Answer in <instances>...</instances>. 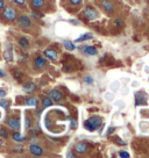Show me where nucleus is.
I'll use <instances>...</instances> for the list:
<instances>
[{"instance_id":"nucleus-1","label":"nucleus","mask_w":149,"mask_h":158,"mask_svg":"<svg viewBox=\"0 0 149 158\" xmlns=\"http://www.w3.org/2000/svg\"><path fill=\"white\" fill-rule=\"evenodd\" d=\"M101 124V118H98V116H92L90 118L89 120H86L84 123V127L90 131H95L100 127Z\"/></svg>"},{"instance_id":"nucleus-2","label":"nucleus","mask_w":149,"mask_h":158,"mask_svg":"<svg viewBox=\"0 0 149 158\" xmlns=\"http://www.w3.org/2000/svg\"><path fill=\"white\" fill-rule=\"evenodd\" d=\"M18 25L20 26L21 28H28L32 25V21L27 15H21L18 18Z\"/></svg>"},{"instance_id":"nucleus-3","label":"nucleus","mask_w":149,"mask_h":158,"mask_svg":"<svg viewBox=\"0 0 149 158\" xmlns=\"http://www.w3.org/2000/svg\"><path fill=\"white\" fill-rule=\"evenodd\" d=\"M4 18L7 20H10V21H13V20L16 18V12H15V10H13V8H11V7H7V8H5V10H4Z\"/></svg>"},{"instance_id":"nucleus-4","label":"nucleus","mask_w":149,"mask_h":158,"mask_svg":"<svg viewBox=\"0 0 149 158\" xmlns=\"http://www.w3.org/2000/svg\"><path fill=\"white\" fill-rule=\"evenodd\" d=\"M100 6L105 10V13H107V14H112L113 13V5H112V2L109 1V0H103Z\"/></svg>"},{"instance_id":"nucleus-5","label":"nucleus","mask_w":149,"mask_h":158,"mask_svg":"<svg viewBox=\"0 0 149 158\" xmlns=\"http://www.w3.org/2000/svg\"><path fill=\"white\" fill-rule=\"evenodd\" d=\"M83 13H84L85 18L89 20H93L97 18V12H96L92 7H85L84 10H83Z\"/></svg>"},{"instance_id":"nucleus-6","label":"nucleus","mask_w":149,"mask_h":158,"mask_svg":"<svg viewBox=\"0 0 149 158\" xmlns=\"http://www.w3.org/2000/svg\"><path fill=\"white\" fill-rule=\"evenodd\" d=\"M49 98L53 100V101H60V100H62V98H63V94H62V92L61 91H58V89H53V91H50L49 93Z\"/></svg>"},{"instance_id":"nucleus-7","label":"nucleus","mask_w":149,"mask_h":158,"mask_svg":"<svg viewBox=\"0 0 149 158\" xmlns=\"http://www.w3.org/2000/svg\"><path fill=\"white\" fill-rule=\"evenodd\" d=\"M29 151L34 156H41L43 153V149L41 148L40 145H37V144H32L29 147Z\"/></svg>"},{"instance_id":"nucleus-8","label":"nucleus","mask_w":149,"mask_h":158,"mask_svg":"<svg viewBox=\"0 0 149 158\" xmlns=\"http://www.w3.org/2000/svg\"><path fill=\"white\" fill-rule=\"evenodd\" d=\"M34 65L36 69H42V68H45V65H47V59L45 57H42V56H39V57L35 58Z\"/></svg>"},{"instance_id":"nucleus-9","label":"nucleus","mask_w":149,"mask_h":158,"mask_svg":"<svg viewBox=\"0 0 149 158\" xmlns=\"http://www.w3.org/2000/svg\"><path fill=\"white\" fill-rule=\"evenodd\" d=\"M7 124H8L12 129L18 130V129L20 128V120H19L18 118H12L7 121Z\"/></svg>"},{"instance_id":"nucleus-10","label":"nucleus","mask_w":149,"mask_h":158,"mask_svg":"<svg viewBox=\"0 0 149 158\" xmlns=\"http://www.w3.org/2000/svg\"><path fill=\"white\" fill-rule=\"evenodd\" d=\"M82 50L84 51L85 54L90 55V56H95V55L98 54V50L96 49L95 47H92V45H84L82 48Z\"/></svg>"},{"instance_id":"nucleus-11","label":"nucleus","mask_w":149,"mask_h":158,"mask_svg":"<svg viewBox=\"0 0 149 158\" xmlns=\"http://www.w3.org/2000/svg\"><path fill=\"white\" fill-rule=\"evenodd\" d=\"M45 56L48 59H51V60H56L57 59V52L54 49H45Z\"/></svg>"},{"instance_id":"nucleus-12","label":"nucleus","mask_w":149,"mask_h":158,"mask_svg":"<svg viewBox=\"0 0 149 158\" xmlns=\"http://www.w3.org/2000/svg\"><path fill=\"white\" fill-rule=\"evenodd\" d=\"M86 149H87V145H86V143H84V142H79V143H77L74 145V150H76V152H78V153L86 152Z\"/></svg>"},{"instance_id":"nucleus-13","label":"nucleus","mask_w":149,"mask_h":158,"mask_svg":"<svg viewBox=\"0 0 149 158\" xmlns=\"http://www.w3.org/2000/svg\"><path fill=\"white\" fill-rule=\"evenodd\" d=\"M35 89H36V85L34 83H27L23 85V91L27 93H33Z\"/></svg>"},{"instance_id":"nucleus-14","label":"nucleus","mask_w":149,"mask_h":158,"mask_svg":"<svg viewBox=\"0 0 149 158\" xmlns=\"http://www.w3.org/2000/svg\"><path fill=\"white\" fill-rule=\"evenodd\" d=\"M19 45H20L22 49H28L29 48V41L26 39V37H20L19 39Z\"/></svg>"},{"instance_id":"nucleus-15","label":"nucleus","mask_w":149,"mask_h":158,"mask_svg":"<svg viewBox=\"0 0 149 158\" xmlns=\"http://www.w3.org/2000/svg\"><path fill=\"white\" fill-rule=\"evenodd\" d=\"M37 99L34 98V97H30V98L26 99L25 100V104L27 105V106H32V107H35V106H37Z\"/></svg>"},{"instance_id":"nucleus-16","label":"nucleus","mask_w":149,"mask_h":158,"mask_svg":"<svg viewBox=\"0 0 149 158\" xmlns=\"http://www.w3.org/2000/svg\"><path fill=\"white\" fill-rule=\"evenodd\" d=\"M4 57H5V59L7 62H11V60L13 59V54H12V47H11V44H8V49L5 50Z\"/></svg>"},{"instance_id":"nucleus-17","label":"nucleus","mask_w":149,"mask_h":158,"mask_svg":"<svg viewBox=\"0 0 149 158\" xmlns=\"http://www.w3.org/2000/svg\"><path fill=\"white\" fill-rule=\"evenodd\" d=\"M30 4L34 8H41L45 5V0H30Z\"/></svg>"},{"instance_id":"nucleus-18","label":"nucleus","mask_w":149,"mask_h":158,"mask_svg":"<svg viewBox=\"0 0 149 158\" xmlns=\"http://www.w3.org/2000/svg\"><path fill=\"white\" fill-rule=\"evenodd\" d=\"M42 104H43V107H50V106H53V100L49 97H43L42 98Z\"/></svg>"},{"instance_id":"nucleus-19","label":"nucleus","mask_w":149,"mask_h":158,"mask_svg":"<svg viewBox=\"0 0 149 158\" xmlns=\"http://www.w3.org/2000/svg\"><path fill=\"white\" fill-rule=\"evenodd\" d=\"M13 138H14V141H16V142H23L26 139L25 136H22V135H21L20 133H18V131L13 134Z\"/></svg>"},{"instance_id":"nucleus-20","label":"nucleus","mask_w":149,"mask_h":158,"mask_svg":"<svg viewBox=\"0 0 149 158\" xmlns=\"http://www.w3.org/2000/svg\"><path fill=\"white\" fill-rule=\"evenodd\" d=\"M93 37V35L92 34H85V35H82L80 37H78V39L76 40V42H83V41H85V40H90Z\"/></svg>"},{"instance_id":"nucleus-21","label":"nucleus","mask_w":149,"mask_h":158,"mask_svg":"<svg viewBox=\"0 0 149 158\" xmlns=\"http://www.w3.org/2000/svg\"><path fill=\"white\" fill-rule=\"evenodd\" d=\"M63 44H64V47L68 50H74V44L72 42H70V41H64Z\"/></svg>"},{"instance_id":"nucleus-22","label":"nucleus","mask_w":149,"mask_h":158,"mask_svg":"<svg viewBox=\"0 0 149 158\" xmlns=\"http://www.w3.org/2000/svg\"><path fill=\"white\" fill-rule=\"evenodd\" d=\"M0 137L7 138V137H8V131H7L6 129L1 128V129H0Z\"/></svg>"},{"instance_id":"nucleus-23","label":"nucleus","mask_w":149,"mask_h":158,"mask_svg":"<svg viewBox=\"0 0 149 158\" xmlns=\"http://www.w3.org/2000/svg\"><path fill=\"white\" fill-rule=\"evenodd\" d=\"M13 77L16 78L18 80H20V79L22 78V73H21V72H18V71H15V72H13Z\"/></svg>"},{"instance_id":"nucleus-24","label":"nucleus","mask_w":149,"mask_h":158,"mask_svg":"<svg viewBox=\"0 0 149 158\" xmlns=\"http://www.w3.org/2000/svg\"><path fill=\"white\" fill-rule=\"evenodd\" d=\"M0 106L2 107V108H8V102L7 101H4V100H0Z\"/></svg>"},{"instance_id":"nucleus-25","label":"nucleus","mask_w":149,"mask_h":158,"mask_svg":"<svg viewBox=\"0 0 149 158\" xmlns=\"http://www.w3.org/2000/svg\"><path fill=\"white\" fill-rule=\"evenodd\" d=\"M119 156H120V157H122V158H128L129 157V153L126 152V151H120Z\"/></svg>"},{"instance_id":"nucleus-26","label":"nucleus","mask_w":149,"mask_h":158,"mask_svg":"<svg viewBox=\"0 0 149 158\" xmlns=\"http://www.w3.org/2000/svg\"><path fill=\"white\" fill-rule=\"evenodd\" d=\"M82 1L83 0H69V2L71 5H79V4H82Z\"/></svg>"},{"instance_id":"nucleus-27","label":"nucleus","mask_w":149,"mask_h":158,"mask_svg":"<svg viewBox=\"0 0 149 158\" xmlns=\"http://www.w3.org/2000/svg\"><path fill=\"white\" fill-rule=\"evenodd\" d=\"M84 81L87 83V84H92L93 83V79L91 78V77H86V78H84Z\"/></svg>"},{"instance_id":"nucleus-28","label":"nucleus","mask_w":149,"mask_h":158,"mask_svg":"<svg viewBox=\"0 0 149 158\" xmlns=\"http://www.w3.org/2000/svg\"><path fill=\"white\" fill-rule=\"evenodd\" d=\"M15 4H18V5H25V1L26 0H13Z\"/></svg>"},{"instance_id":"nucleus-29","label":"nucleus","mask_w":149,"mask_h":158,"mask_svg":"<svg viewBox=\"0 0 149 158\" xmlns=\"http://www.w3.org/2000/svg\"><path fill=\"white\" fill-rule=\"evenodd\" d=\"M114 26L115 27H120V26H122V21H121V20H115Z\"/></svg>"},{"instance_id":"nucleus-30","label":"nucleus","mask_w":149,"mask_h":158,"mask_svg":"<svg viewBox=\"0 0 149 158\" xmlns=\"http://www.w3.org/2000/svg\"><path fill=\"white\" fill-rule=\"evenodd\" d=\"M4 97H6V91L2 89H0V98H4Z\"/></svg>"},{"instance_id":"nucleus-31","label":"nucleus","mask_w":149,"mask_h":158,"mask_svg":"<svg viewBox=\"0 0 149 158\" xmlns=\"http://www.w3.org/2000/svg\"><path fill=\"white\" fill-rule=\"evenodd\" d=\"M30 127V120L28 118H26V128H29Z\"/></svg>"},{"instance_id":"nucleus-32","label":"nucleus","mask_w":149,"mask_h":158,"mask_svg":"<svg viewBox=\"0 0 149 158\" xmlns=\"http://www.w3.org/2000/svg\"><path fill=\"white\" fill-rule=\"evenodd\" d=\"M5 7V0H0V10Z\"/></svg>"},{"instance_id":"nucleus-33","label":"nucleus","mask_w":149,"mask_h":158,"mask_svg":"<svg viewBox=\"0 0 149 158\" xmlns=\"http://www.w3.org/2000/svg\"><path fill=\"white\" fill-rule=\"evenodd\" d=\"M33 15H34L35 18H41V16H42V14H37V12H34Z\"/></svg>"},{"instance_id":"nucleus-34","label":"nucleus","mask_w":149,"mask_h":158,"mask_svg":"<svg viewBox=\"0 0 149 158\" xmlns=\"http://www.w3.org/2000/svg\"><path fill=\"white\" fill-rule=\"evenodd\" d=\"M76 123H77L76 121H71V128H72V129L76 128Z\"/></svg>"},{"instance_id":"nucleus-35","label":"nucleus","mask_w":149,"mask_h":158,"mask_svg":"<svg viewBox=\"0 0 149 158\" xmlns=\"http://www.w3.org/2000/svg\"><path fill=\"white\" fill-rule=\"evenodd\" d=\"M70 22H71L72 25H78V21H77V20H70Z\"/></svg>"},{"instance_id":"nucleus-36","label":"nucleus","mask_w":149,"mask_h":158,"mask_svg":"<svg viewBox=\"0 0 149 158\" xmlns=\"http://www.w3.org/2000/svg\"><path fill=\"white\" fill-rule=\"evenodd\" d=\"M2 77H5V72L2 70H0V78H2Z\"/></svg>"},{"instance_id":"nucleus-37","label":"nucleus","mask_w":149,"mask_h":158,"mask_svg":"<svg viewBox=\"0 0 149 158\" xmlns=\"http://www.w3.org/2000/svg\"><path fill=\"white\" fill-rule=\"evenodd\" d=\"M1 144H2V143H1V141H0V147H1Z\"/></svg>"}]
</instances>
